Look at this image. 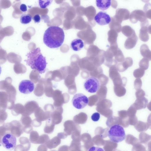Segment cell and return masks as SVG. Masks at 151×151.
I'll return each instance as SVG.
<instances>
[{
  "mask_svg": "<svg viewBox=\"0 0 151 151\" xmlns=\"http://www.w3.org/2000/svg\"><path fill=\"white\" fill-rule=\"evenodd\" d=\"M65 38L63 29L57 26L49 27L45 31L43 38L44 44L48 47L57 48L63 44Z\"/></svg>",
  "mask_w": 151,
  "mask_h": 151,
  "instance_id": "obj_1",
  "label": "cell"
},
{
  "mask_svg": "<svg viewBox=\"0 0 151 151\" xmlns=\"http://www.w3.org/2000/svg\"><path fill=\"white\" fill-rule=\"evenodd\" d=\"M26 56L27 58L24 61L32 69L38 71L40 74L45 72L47 65L46 58L42 54L39 47L29 51Z\"/></svg>",
  "mask_w": 151,
  "mask_h": 151,
  "instance_id": "obj_2",
  "label": "cell"
},
{
  "mask_svg": "<svg viewBox=\"0 0 151 151\" xmlns=\"http://www.w3.org/2000/svg\"><path fill=\"white\" fill-rule=\"evenodd\" d=\"M108 136L111 141L115 143L121 142L125 138V133L122 126L116 124L111 126L108 132Z\"/></svg>",
  "mask_w": 151,
  "mask_h": 151,
  "instance_id": "obj_3",
  "label": "cell"
},
{
  "mask_svg": "<svg viewBox=\"0 0 151 151\" xmlns=\"http://www.w3.org/2000/svg\"><path fill=\"white\" fill-rule=\"evenodd\" d=\"M16 142V136L11 133H7L1 138V145L4 147L8 150H12L14 149Z\"/></svg>",
  "mask_w": 151,
  "mask_h": 151,
  "instance_id": "obj_4",
  "label": "cell"
},
{
  "mask_svg": "<svg viewBox=\"0 0 151 151\" xmlns=\"http://www.w3.org/2000/svg\"><path fill=\"white\" fill-rule=\"evenodd\" d=\"M88 101V98L83 94L81 93L75 94L72 100L73 106L78 109L84 108L87 105Z\"/></svg>",
  "mask_w": 151,
  "mask_h": 151,
  "instance_id": "obj_5",
  "label": "cell"
},
{
  "mask_svg": "<svg viewBox=\"0 0 151 151\" xmlns=\"http://www.w3.org/2000/svg\"><path fill=\"white\" fill-rule=\"evenodd\" d=\"M85 89L88 92L93 93L97 92L99 88L100 83L98 79L94 77L87 78L83 84Z\"/></svg>",
  "mask_w": 151,
  "mask_h": 151,
  "instance_id": "obj_6",
  "label": "cell"
},
{
  "mask_svg": "<svg viewBox=\"0 0 151 151\" xmlns=\"http://www.w3.org/2000/svg\"><path fill=\"white\" fill-rule=\"evenodd\" d=\"M145 12L141 10H135L130 15L129 20L133 24L136 23L138 21L142 22L147 20Z\"/></svg>",
  "mask_w": 151,
  "mask_h": 151,
  "instance_id": "obj_7",
  "label": "cell"
},
{
  "mask_svg": "<svg viewBox=\"0 0 151 151\" xmlns=\"http://www.w3.org/2000/svg\"><path fill=\"white\" fill-rule=\"evenodd\" d=\"M34 89V83L31 81L25 80L22 81L19 86V90L21 93L28 94Z\"/></svg>",
  "mask_w": 151,
  "mask_h": 151,
  "instance_id": "obj_8",
  "label": "cell"
},
{
  "mask_svg": "<svg viewBox=\"0 0 151 151\" xmlns=\"http://www.w3.org/2000/svg\"><path fill=\"white\" fill-rule=\"evenodd\" d=\"M94 19L98 24L102 26L109 24L111 21L110 16L106 12L100 11L96 14Z\"/></svg>",
  "mask_w": 151,
  "mask_h": 151,
  "instance_id": "obj_9",
  "label": "cell"
},
{
  "mask_svg": "<svg viewBox=\"0 0 151 151\" xmlns=\"http://www.w3.org/2000/svg\"><path fill=\"white\" fill-rule=\"evenodd\" d=\"M11 133L17 137L23 133L24 127L20 122L17 121H14L9 123Z\"/></svg>",
  "mask_w": 151,
  "mask_h": 151,
  "instance_id": "obj_10",
  "label": "cell"
},
{
  "mask_svg": "<svg viewBox=\"0 0 151 151\" xmlns=\"http://www.w3.org/2000/svg\"><path fill=\"white\" fill-rule=\"evenodd\" d=\"M149 24L148 20L140 23L141 29L139 30V37L140 40L144 42L147 41L149 38L147 32Z\"/></svg>",
  "mask_w": 151,
  "mask_h": 151,
  "instance_id": "obj_11",
  "label": "cell"
},
{
  "mask_svg": "<svg viewBox=\"0 0 151 151\" xmlns=\"http://www.w3.org/2000/svg\"><path fill=\"white\" fill-rule=\"evenodd\" d=\"M38 107V105L35 101H29L24 106V112L22 115H29L35 112Z\"/></svg>",
  "mask_w": 151,
  "mask_h": 151,
  "instance_id": "obj_12",
  "label": "cell"
},
{
  "mask_svg": "<svg viewBox=\"0 0 151 151\" xmlns=\"http://www.w3.org/2000/svg\"><path fill=\"white\" fill-rule=\"evenodd\" d=\"M51 113L45 111L44 112L40 107H38L35 111L36 119L40 122L45 121L50 118Z\"/></svg>",
  "mask_w": 151,
  "mask_h": 151,
  "instance_id": "obj_13",
  "label": "cell"
},
{
  "mask_svg": "<svg viewBox=\"0 0 151 151\" xmlns=\"http://www.w3.org/2000/svg\"><path fill=\"white\" fill-rule=\"evenodd\" d=\"M138 40V37L135 32L131 36L129 37L126 40L124 44L125 47L127 49L134 48Z\"/></svg>",
  "mask_w": 151,
  "mask_h": 151,
  "instance_id": "obj_14",
  "label": "cell"
},
{
  "mask_svg": "<svg viewBox=\"0 0 151 151\" xmlns=\"http://www.w3.org/2000/svg\"><path fill=\"white\" fill-rule=\"evenodd\" d=\"M148 100L145 97L137 98L132 104L137 110L145 108L148 104Z\"/></svg>",
  "mask_w": 151,
  "mask_h": 151,
  "instance_id": "obj_15",
  "label": "cell"
},
{
  "mask_svg": "<svg viewBox=\"0 0 151 151\" xmlns=\"http://www.w3.org/2000/svg\"><path fill=\"white\" fill-rule=\"evenodd\" d=\"M84 43L80 39H76L73 40L70 44L71 48L74 51H77L81 50L84 47Z\"/></svg>",
  "mask_w": 151,
  "mask_h": 151,
  "instance_id": "obj_16",
  "label": "cell"
},
{
  "mask_svg": "<svg viewBox=\"0 0 151 151\" xmlns=\"http://www.w3.org/2000/svg\"><path fill=\"white\" fill-rule=\"evenodd\" d=\"M133 64L132 59L130 57L126 58L124 62L119 65V70L121 72H123L127 68L131 66Z\"/></svg>",
  "mask_w": 151,
  "mask_h": 151,
  "instance_id": "obj_17",
  "label": "cell"
},
{
  "mask_svg": "<svg viewBox=\"0 0 151 151\" xmlns=\"http://www.w3.org/2000/svg\"><path fill=\"white\" fill-rule=\"evenodd\" d=\"M96 6L103 11L108 9L111 5V0H96Z\"/></svg>",
  "mask_w": 151,
  "mask_h": 151,
  "instance_id": "obj_18",
  "label": "cell"
},
{
  "mask_svg": "<svg viewBox=\"0 0 151 151\" xmlns=\"http://www.w3.org/2000/svg\"><path fill=\"white\" fill-rule=\"evenodd\" d=\"M119 21L121 22L122 20L128 19L129 18L130 12L129 10L125 9H119L117 11Z\"/></svg>",
  "mask_w": 151,
  "mask_h": 151,
  "instance_id": "obj_19",
  "label": "cell"
},
{
  "mask_svg": "<svg viewBox=\"0 0 151 151\" xmlns=\"http://www.w3.org/2000/svg\"><path fill=\"white\" fill-rule=\"evenodd\" d=\"M140 51L142 56L150 60H151V51L149 50L147 45L143 44L141 45L140 47Z\"/></svg>",
  "mask_w": 151,
  "mask_h": 151,
  "instance_id": "obj_20",
  "label": "cell"
},
{
  "mask_svg": "<svg viewBox=\"0 0 151 151\" xmlns=\"http://www.w3.org/2000/svg\"><path fill=\"white\" fill-rule=\"evenodd\" d=\"M134 127L139 132H142L147 130L148 127L147 123L141 121H138Z\"/></svg>",
  "mask_w": 151,
  "mask_h": 151,
  "instance_id": "obj_21",
  "label": "cell"
},
{
  "mask_svg": "<svg viewBox=\"0 0 151 151\" xmlns=\"http://www.w3.org/2000/svg\"><path fill=\"white\" fill-rule=\"evenodd\" d=\"M24 111V106L20 104L14 105L12 109V113L14 116H17L19 114H22Z\"/></svg>",
  "mask_w": 151,
  "mask_h": 151,
  "instance_id": "obj_22",
  "label": "cell"
},
{
  "mask_svg": "<svg viewBox=\"0 0 151 151\" xmlns=\"http://www.w3.org/2000/svg\"><path fill=\"white\" fill-rule=\"evenodd\" d=\"M55 124L52 122L50 118L47 119L44 129L45 132L50 134L52 132L55 127Z\"/></svg>",
  "mask_w": 151,
  "mask_h": 151,
  "instance_id": "obj_23",
  "label": "cell"
},
{
  "mask_svg": "<svg viewBox=\"0 0 151 151\" xmlns=\"http://www.w3.org/2000/svg\"><path fill=\"white\" fill-rule=\"evenodd\" d=\"M58 111V108L56 109L51 114L50 118L55 124H58L60 122V114Z\"/></svg>",
  "mask_w": 151,
  "mask_h": 151,
  "instance_id": "obj_24",
  "label": "cell"
},
{
  "mask_svg": "<svg viewBox=\"0 0 151 151\" xmlns=\"http://www.w3.org/2000/svg\"><path fill=\"white\" fill-rule=\"evenodd\" d=\"M126 139V142L127 143L133 146L140 143L139 140L131 134H129L127 135Z\"/></svg>",
  "mask_w": 151,
  "mask_h": 151,
  "instance_id": "obj_25",
  "label": "cell"
},
{
  "mask_svg": "<svg viewBox=\"0 0 151 151\" xmlns=\"http://www.w3.org/2000/svg\"><path fill=\"white\" fill-rule=\"evenodd\" d=\"M139 139L141 143L147 144L148 142L151 140V135L142 132L139 134Z\"/></svg>",
  "mask_w": 151,
  "mask_h": 151,
  "instance_id": "obj_26",
  "label": "cell"
},
{
  "mask_svg": "<svg viewBox=\"0 0 151 151\" xmlns=\"http://www.w3.org/2000/svg\"><path fill=\"white\" fill-rule=\"evenodd\" d=\"M122 32L124 35L128 37L131 36L135 32L131 27L128 25L122 27Z\"/></svg>",
  "mask_w": 151,
  "mask_h": 151,
  "instance_id": "obj_27",
  "label": "cell"
},
{
  "mask_svg": "<svg viewBox=\"0 0 151 151\" xmlns=\"http://www.w3.org/2000/svg\"><path fill=\"white\" fill-rule=\"evenodd\" d=\"M32 17L31 16L27 14H24L22 15L20 17V22L23 24L29 23L32 21Z\"/></svg>",
  "mask_w": 151,
  "mask_h": 151,
  "instance_id": "obj_28",
  "label": "cell"
},
{
  "mask_svg": "<svg viewBox=\"0 0 151 151\" xmlns=\"http://www.w3.org/2000/svg\"><path fill=\"white\" fill-rule=\"evenodd\" d=\"M149 60L144 58L141 59L139 63V67L144 70H147L149 67Z\"/></svg>",
  "mask_w": 151,
  "mask_h": 151,
  "instance_id": "obj_29",
  "label": "cell"
},
{
  "mask_svg": "<svg viewBox=\"0 0 151 151\" xmlns=\"http://www.w3.org/2000/svg\"><path fill=\"white\" fill-rule=\"evenodd\" d=\"M143 10L147 18L151 19V4L146 3L143 8Z\"/></svg>",
  "mask_w": 151,
  "mask_h": 151,
  "instance_id": "obj_30",
  "label": "cell"
},
{
  "mask_svg": "<svg viewBox=\"0 0 151 151\" xmlns=\"http://www.w3.org/2000/svg\"><path fill=\"white\" fill-rule=\"evenodd\" d=\"M39 137L38 134L36 131H32L30 133V140L32 143L37 144Z\"/></svg>",
  "mask_w": 151,
  "mask_h": 151,
  "instance_id": "obj_31",
  "label": "cell"
},
{
  "mask_svg": "<svg viewBox=\"0 0 151 151\" xmlns=\"http://www.w3.org/2000/svg\"><path fill=\"white\" fill-rule=\"evenodd\" d=\"M56 137H55L51 140H49L45 144L47 147L51 149L57 147L59 144L56 143Z\"/></svg>",
  "mask_w": 151,
  "mask_h": 151,
  "instance_id": "obj_32",
  "label": "cell"
},
{
  "mask_svg": "<svg viewBox=\"0 0 151 151\" xmlns=\"http://www.w3.org/2000/svg\"><path fill=\"white\" fill-rule=\"evenodd\" d=\"M53 0H38L39 6L41 8L45 9L49 6Z\"/></svg>",
  "mask_w": 151,
  "mask_h": 151,
  "instance_id": "obj_33",
  "label": "cell"
},
{
  "mask_svg": "<svg viewBox=\"0 0 151 151\" xmlns=\"http://www.w3.org/2000/svg\"><path fill=\"white\" fill-rule=\"evenodd\" d=\"M145 70L141 68L135 70L133 73L134 76L136 78H140L144 75Z\"/></svg>",
  "mask_w": 151,
  "mask_h": 151,
  "instance_id": "obj_34",
  "label": "cell"
},
{
  "mask_svg": "<svg viewBox=\"0 0 151 151\" xmlns=\"http://www.w3.org/2000/svg\"><path fill=\"white\" fill-rule=\"evenodd\" d=\"M21 121L22 123L25 126L30 125L32 122L30 118L27 115H22Z\"/></svg>",
  "mask_w": 151,
  "mask_h": 151,
  "instance_id": "obj_35",
  "label": "cell"
},
{
  "mask_svg": "<svg viewBox=\"0 0 151 151\" xmlns=\"http://www.w3.org/2000/svg\"><path fill=\"white\" fill-rule=\"evenodd\" d=\"M137 109L132 104L129 107L127 111L128 115L129 117L136 116Z\"/></svg>",
  "mask_w": 151,
  "mask_h": 151,
  "instance_id": "obj_36",
  "label": "cell"
},
{
  "mask_svg": "<svg viewBox=\"0 0 151 151\" xmlns=\"http://www.w3.org/2000/svg\"><path fill=\"white\" fill-rule=\"evenodd\" d=\"M142 84V81L140 78H137L134 82V86L135 89L137 91L141 89Z\"/></svg>",
  "mask_w": 151,
  "mask_h": 151,
  "instance_id": "obj_37",
  "label": "cell"
},
{
  "mask_svg": "<svg viewBox=\"0 0 151 151\" xmlns=\"http://www.w3.org/2000/svg\"><path fill=\"white\" fill-rule=\"evenodd\" d=\"M132 150V151H146L145 147L140 143L133 146Z\"/></svg>",
  "mask_w": 151,
  "mask_h": 151,
  "instance_id": "obj_38",
  "label": "cell"
},
{
  "mask_svg": "<svg viewBox=\"0 0 151 151\" xmlns=\"http://www.w3.org/2000/svg\"><path fill=\"white\" fill-rule=\"evenodd\" d=\"M145 95V92L141 88L137 90L135 93V95L137 98L144 97Z\"/></svg>",
  "mask_w": 151,
  "mask_h": 151,
  "instance_id": "obj_39",
  "label": "cell"
},
{
  "mask_svg": "<svg viewBox=\"0 0 151 151\" xmlns=\"http://www.w3.org/2000/svg\"><path fill=\"white\" fill-rule=\"evenodd\" d=\"M138 121L137 118L136 116L132 117H129V124L131 125H135Z\"/></svg>",
  "mask_w": 151,
  "mask_h": 151,
  "instance_id": "obj_40",
  "label": "cell"
},
{
  "mask_svg": "<svg viewBox=\"0 0 151 151\" xmlns=\"http://www.w3.org/2000/svg\"><path fill=\"white\" fill-rule=\"evenodd\" d=\"M91 119L94 122H97L100 118V114L99 112H96L93 113L91 117Z\"/></svg>",
  "mask_w": 151,
  "mask_h": 151,
  "instance_id": "obj_41",
  "label": "cell"
},
{
  "mask_svg": "<svg viewBox=\"0 0 151 151\" xmlns=\"http://www.w3.org/2000/svg\"><path fill=\"white\" fill-rule=\"evenodd\" d=\"M45 111L51 113L54 110V107L52 105L48 104L46 105L44 107Z\"/></svg>",
  "mask_w": 151,
  "mask_h": 151,
  "instance_id": "obj_42",
  "label": "cell"
},
{
  "mask_svg": "<svg viewBox=\"0 0 151 151\" xmlns=\"http://www.w3.org/2000/svg\"><path fill=\"white\" fill-rule=\"evenodd\" d=\"M32 19L35 23H39L41 21V18L39 14L35 15Z\"/></svg>",
  "mask_w": 151,
  "mask_h": 151,
  "instance_id": "obj_43",
  "label": "cell"
},
{
  "mask_svg": "<svg viewBox=\"0 0 151 151\" xmlns=\"http://www.w3.org/2000/svg\"><path fill=\"white\" fill-rule=\"evenodd\" d=\"M20 9L22 12H24L27 11V6L24 4H22L20 6Z\"/></svg>",
  "mask_w": 151,
  "mask_h": 151,
  "instance_id": "obj_44",
  "label": "cell"
},
{
  "mask_svg": "<svg viewBox=\"0 0 151 151\" xmlns=\"http://www.w3.org/2000/svg\"><path fill=\"white\" fill-rule=\"evenodd\" d=\"M147 123L148 126V128L151 129V113L150 114L148 117Z\"/></svg>",
  "mask_w": 151,
  "mask_h": 151,
  "instance_id": "obj_45",
  "label": "cell"
},
{
  "mask_svg": "<svg viewBox=\"0 0 151 151\" xmlns=\"http://www.w3.org/2000/svg\"><path fill=\"white\" fill-rule=\"evenodd\" d=\"M148 150L151 151V140L148 142L147 144Z\"/></svg>",
  "mask_w": 151,
  "mask_h": 151,
  "instance_id": "obj_46",
  "label": "cell"
},
{
  "mask_svg": "<svg viewBox=\"0 0 151 151\" xmlns=\"http://www.w3.org/2000/svg\"><path fill=\"white\" fill-rule=\"evenodd\" d=\"M147 106L148 109L151 111V101L147 104Z\"/></svg>",
  "mask_w": 151,
  "mask_h": 151,
  "instance_id": "obj_47",
  "label": "cell"
},
{
  "mask_svg": "<svg viewBox=\"0 0 151 151\" xmlns=\"http://www.w3.org/2000/svg\"><path fill=\"white\" fill-rule=\"evenodd\" d=\"M148 32L151 34V25H149L148 27Z\"/></svg>",
  "mask_w": 151,
  "mask_h": 151,
  "instance_id": "obj_48",
  "label": "cell"
},
{
  "mask_svg": "<svg viewBox=\"0 0 151 151\" xmlns=\"http://www.w3.org/2000/svg\"><path fill=\"white\" fill-rule=\"evenodd\" d=\"M142 1L143 2H147L148 1H149L150 0H142Z\"/></svg>",
  "mask_w": 151,
  "mask_h": 151,
  "instance_id": "obj_49",
  "label": "cell"
}]
</instances>
